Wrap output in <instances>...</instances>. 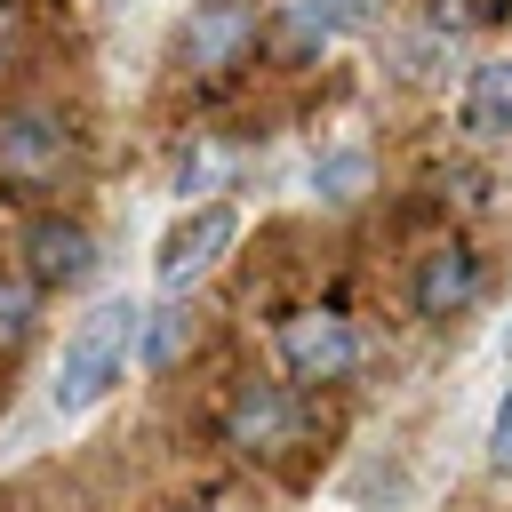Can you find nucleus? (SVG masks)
Here are the masks:
<instances>
[{"label": "nucleus", "instance_id": "obj_12", "mask_svg": "<svg viewBox=\"0 0 512 512\" xmlns=\"http://www.w3.org/2000/svg\"><path fill=\"white\" fill-rule=\"evenodd\" d=\"M360 184H368V160L360 152H336V160H320V192L344 208V200H360Z\"/></svg>", "mask_w": 512, "mask_h": 512}, {"label": "nucleus", "instance_id": "obj_11", "mask_svg": "<svg viewBox=\"0 0 512 512\" xmlns=\"http://www.w3.org/2000/svg\"><path fill=\"white\" fill-rule=\"evenodd\" d=\"M360 16H376V0H296V16H288V40H328V32L360 24Z\"/></svg>", "mask_w": 512, "mask_h": 512}, {"label": "nucleus", "instance_id": "obj_8", "mask_svg": "<svg viewBox=\"0 0 512 512\" xmlns=\"http://www.w3.org/2000/svg\"><path fill=\"white\" fill-rule=\"evenodd\" d=\"M56 160H64V120H48V112H8L0 120V168L8 176H56Z\"/></svg>", "mask_w": 512, "mask_h": 512}, {"label": "nucleus", "instance_id": "obj_1", "mask_svg": "<svg viewBox=\"0 0 512 512\" xmlns=\"http://www.w3.org/2000/svg\"><path fill=\"white\" fill-rule=\"evenodd\" d=\"M136 304L128 296H104L72 336H64V360H56V408L64 416H80V408H96L112 384H120V368H128V344H136Z\"/></svg>", "mask_w": 512, "mask_h": 512}, {"label": "nucleus", "instance_id": "obj_16", "mask_svg": "<svg viewBox=\"0 0 512 512\" xmlns=\"http://www.w3.org/2000/svg\"><path fill=\"white\" fill-rule=\"evenodd\" d=\"M8 48H16V0H0V64H8Z\"/></svg>", "mask_w": 512, "mask_h": 512}, {"label": "nucleus", "instance_id": "obj_13", "mask_svg": "<svg viewBox=\"0 0 512 512\" xmlns=\"http://www.w3.org/2000/svg\"><path fill=\"white\" fill-rule=\"evenodd\" d=\"M504 0H432V24L440 32H472V24H496Z\"/></svg>", "mask_w": 512, "mask_h": 512}, {"label": "nucleus", "instance_id": "obj_7", "mask_svg": "<svg viewBox=\"0 0 512 512\" xmlns=\"http://www.w3.org/2000/svg\"><path fill=\"white\" fill-rule=\"evenodd\" d=\"M248 40H256V8L248 0H208L184 32V56H192V72H224V64H240Z\"/></svg>", "mask_w": 512, "mask_h": 512}, {"label": "nucleus", "instance_id": "obj_3", "mask_svg": "<svg viewBox=\"0 0 512 512\" xmlns=\"http://www.w3.org/2000/svg\"><path fill=\"white\" fill-rule=\"evenodd\" d=\"M224 440L240 448V456H288L296 440H304V408H296V392L288 384H240L232 392V408H224Z\"/></svg>", "mask_w": 512, "mask_h": 512}, {"label": "nucleus", "instance_id": "obj_4", "mask_svg": "<svg viewBox=\"0 0 512 512\" xmlns=\"http://www.w3.org/2000/svg\"><path fill=\"white\" fill-rule=\"evenodd\" d=\"M16 256H24V280L32 288H80L96 272V240L72 216H32L24 240H16Z\"/></svg>", "mask_w": 512, "mask_h": 512}, {"label": "nucleus", "instance_id": "obj_5", "mask_svg": "<svg viewBox=\"0 0 512 512\" xmlns=\"http://www.w3.org/2000/svg\"><path fill=\"white\" fill-rule=\"evenodd\" d=\"M232 232H240L232 208H200V216H184V224L160 240V288H192V280L232 248Z\"/></svg>", "mask_w": 512, "mask_h": 512}, {"label": "nucleus", "instance_id": "obj_14", "mask_svg": "<svg viewBox=\"0 0 512 512\" xmlns=\"http://www.w3.org/2000/svg\"><path fill=\"white\" fill-rule=\"evenodd\" d=\"M32 328V280H0V344H16Z\"/></svg>", "mask_w": 512, "mask_h": 512}, {"label": "nucleus", "instance_id": "obj_6", "mask_svg": "<svg viewBox=\"0 0 512 512\" xmlns=\"http://www.w3.org/2000/svg\"><path fill=\"white\" fill-rule=\"evenodd\" d=\"M472 296H480V256L464 240H448L416 264V312L424 320H456V312H472Z\"/></svg>", "mask_w": 512, "mask_h": 512}, {"label": "nucleus", "instance_id": "obj_2", "mask_svg": "<svg viewBox=\"0 0 512 512\" xmlns=\"http://www.w3.org/2000/svg\"><path fill=\"white\" fill-rule=\"evenodd\" d=\"M280 360H288L296 384H336V376L360 368V328H352L344 312H328V304L288 312V320H280Z\"/></svg>", "mask_w": 512, "mask_h": 512}, {"label": "nucleus", "instance_id": "obj_10", "mask_svg": "<svg viewBox=\"0 0 512 512\" xmlns=\"http://www.w3.org/2000/svg\"><path fill=\"white\" fill-rule=\"evenodd\" d=\"M136 344H144V360H152V368H168V360L192 344V312H184V304H160V312H144V320H136Z\"/></svg>", "mask_w": 512, "mask_h": 512}, {"label": "nucleus", "instance_id": "obj_9", "mask_svg": "<svg viewBox=\"0 0 512 512\" xmlns=\"http://www.w3.org/2000/svg\"><path fill=\"white\" fill-rule=\"evenodd\" d=\"M464 128L472 136H512V56L504 64H480L464 80Z\"/></svg>", "mask_w": 512, "mask_h": 512}, {"label": "nucleus", "instance_id": "obj_15", "mask_svg": "<svg viewBox=\"0 0 512 512\" xmlns=\"http://www.w3.org/2000/svg\"><path fill=\"white\" fill-rule=\"evenodd\" d=\"M488 472H512V384H504L496 424H488Z\"/></svg>", "mask_w": 512, "mask_h": 512}]
</instances>
